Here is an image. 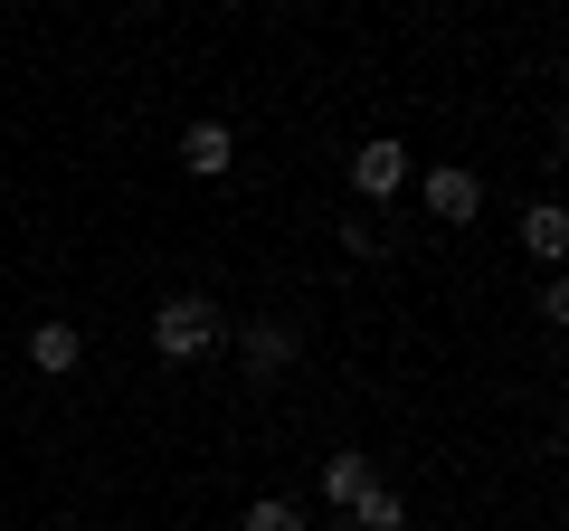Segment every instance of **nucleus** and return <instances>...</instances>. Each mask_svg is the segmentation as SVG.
<instances>
[{
    "label": "nucleus",
    "instance_id": "5",
    "mask_svg": "<svg viewBox=\"0 0 569 531\" xmlns=\"http://www.w3.org/2000/svg\"><path fill=\"white\" fill-rule=\"evenodd\" d=\"M29 361H39L48 380H67V370L86 361V342H77V332H67V323H39V332H29Z\"/></svg>",
    "mask_w": 569,
    "mask_h": 531
},
{
    "label": "nucleus",
    "instance_id": "8",
    "mask_svg": "<svg viewBox=\"0 0 569 531\" xmlns=\"http://www.w3.org/2000/svg\"><path fill=\"white\" fill-rule=\"evenodd\" d=\"M276 361H295V332H284V323H257V332H247V370L266 380Z\"/></svg>",
    "mask_w": 569,
    "mask_h": 531
},
{
    "label": "nucleus",
    "instance_id": "1",
    "mask_svg": "<svg viewBox=\"0 0 569 531\" xmlns=\"http://www.w3.org/2000/svg\"><path fill=\"white\" fill-rule=\"evenodd\" d=\"M152 342H162L171 361H200V351L219 342V304H209V294H162V313H152Z\"/></svg>",
    "mask_w": 569,
    "mask_h": 531
},
{
    "label": "nucleus",
    "instance_id": "7",
    "mask_svg": "<svg viewBox=\"0 0 569 531\" xmlns=\"http://www.w3.org/2000/svg\"><path fill=\"white\" fill-rule=\"evenodd\" d=\"M342 522H351V531H399V522H408V503H399V493H389V484H370L361 503L342 512Z\"/></svg>",
    "mask_w": 569,
    "mask_h": 531
},
{
    "label": "nucleus",
    "instance_id": "9",
    "mask_svg": "<svg viewBox=\"0 0 569 531\" xmlns=\"http://www.w3.org/2000/svg\"><path fill=\"white\" fill-rule=\"evenodd\" d=\"M522 238H531V257H560V247H569V219H560V209H531V219H522Z\"/></svg>",
    "mask_w": 569,
    "mask_h": 531
},
{
    "label": "nucleus",
    "instance_id": "6",
    "mask_svg": "<svg viewBox=\"0 0 569 531\" xmlns=\"http://www.w3.org/2000/svg\"><path fill=\"white\" fill-rule=\"evenodd\" d=\"M323 493H332V503H361V493H370V455H323Z\"/></svg>",
    "mask_w": 569,
    "mask_h": 531
},
{
    "label": "nucleus",
    "instance_id": "4",
    "mask_svg": "<svg viewBox=\"0 0 569 531\" xmlns=\"http://www.w3.org/2000/svg\"><path fill=\"white\" fill-rule=\"evenodd\" d=\"M181 162L200 171V181H219V171L238 162V152H228V123H190V133H181Z\"/></svg>",
    "mask_w": 569,
    "mask_h": 531
},
{
    "label": "nucleus",
    "instance_id": "2",
    "mask_svg": "<svg viewBox=\"0 0 569 531\" xmlns=\"http://www.w3.org/2000/svg\"><path fill=\"white\" fill-rule=\"evenodd\" d=\"M351 181H361V200H389L408 181V143H361L351 152Z\"/></svg>",
    "mask_w": 569,
    "mask_h": 531
},
{
    "label": "nucleus",
    "instance_id": "3",
    "mask_svg": "<svg viewBox=\"0 0 569 531\" xmlns=\"http://www.w3.org/2000/svg\"><path fill=\"white\" fill-rule=\"evenodd\" d=\"M427 209H437V219H475V209H485V181H475V171H427Z\"/></svg>",
    "mask_w": 569,
    "mask_h": 531
},
{
    "label": "nucleus",
    "instance_id": "10",
    "mask_svg": "<svg viewBox=\"0 0 569 531\" xmlns=\"http://www.w3.org/2000/svg\"><path fill=\"white\" fill-rule=\"evenodd\" d=\"M247 531H305V512L295 503H247Z\"/></svg>",
    "mask_w": 569,
    "mask_h": 531
}]
</instances>
